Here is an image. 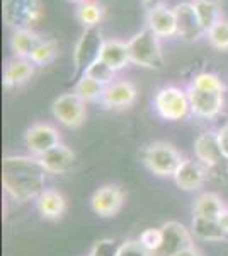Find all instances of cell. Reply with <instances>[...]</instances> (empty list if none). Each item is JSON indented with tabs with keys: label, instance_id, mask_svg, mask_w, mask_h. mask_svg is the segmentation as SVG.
<instances>
[{
	"label": "cell",
	"instance_id": "cell-26",
	"mask_svg": "<svg viewBox=\"0 0 228 256\" xmlns=\"http://www.w3.org/2000/svg\"><path fill=\"white\" fill-rule=\"evenodd\" d=\"M104 90H106V86L99 84L97 80L90 79L89 76L82 74V77L78 79L77 86H75V90H73V92H77L85 102H92V101H101Z\"/></svg>",
	"mask_w": 228,
	"mask_h": 256
},
{
	"label": "cell",
	"instance_id": "cell-29",
	"mask_svg": "<svg viewBox=\"0 0 228 256\" xmlns=\"http://www.w3.org/2000/svg\"><path fill=\"white\" fill-rule=\"evenodd\" d=\"M208 41L213 48L227 52L228 50V20L227 19H220L211 30L206 32Z\"/></svg>",
	"mask_w": 228,
	"mask_h": 256
},
{
	"label": "cell",
	"instance_id": "cell-13",
	"mask_svg": "<svg viewBox=\"0 0 228 256\" xmlns=\"http://www.w3.org/2000/svg\"><path fill=\"white\" fill-rule=\"evenodd\" d=\"M138 90L130 80H114L106 86V90L101 98V102L107 110H124L135 104Z\"/></svg>",
	"mask_w": 228,
	"mask_h": 256
},
{
	"label": "cell",
	"instance_id": "cell-10",
	"mask_svg": "<svg viewBox=\"0 0 228 256\" xmlns=\"http://www.w3.org/2000/svg\"><path fill=\"white\" fill-rule=\"evenodd\" d=\"M124 205V192L118 184H104L97 188L90 198V208L99 217H114Z\"/></svg>",
	"mask_w": 228,
	"mask_h": 256
},
{
	"label": "cell",
	"instance_id": "cell-22",
	"mask_svg": "<svg viewBox=\"0 0 228 256\" xmlns=\"http://www.w3.org/2000/svg\"><path fill=\"white\" fill-rule=\"evenodd\" d=\"M225 204H223L222 196L217 193H203L194 200L193 204V216L194 217H205V218H215L218 220L220 216L225 210Z\"/></svg>",
	"mask_w": 228,
	"mask_h": 256
},
{
	"label": "cell",
	"instance_id": "cell-20",
	"mask_svg": "<svg viewBox=\"0 0 228 256\" xmlns=\"http://www.w3.org/2000/svg\"><path fill=\"white\" fill-rule=\"evenodd\" d=\"M36 207L38 212L48 220H56L65 214L67 210V200L58 190L48 188L36 198Z\"/></svg>",
	"mask_w": 228,
	"mask_h": 256
},
{
	"label": "cell",
	"instance_id": "cell-18",
	"mask_svg": "<svg viewBox=\"0 0 228 256\" xmlns=\"http://www.w3.org/2000/svg\"><path fill=\"white\" fill-rule=\"evenodd\" d=\"M34 67L36 65L27 58H19V56L10 58L3 68V86L10 89L26 84L34 76Z\"/></svg>",
	"mask_w": 228,
	"mask_h": 256
},
{
	"label": "cell",
	"instance_id": "cell-11",
	"mask_svg": "<svg viewBox=\"0 0 228 256\" xmlns=\"http://www.w3.org/2000/svg\"><path fill=\"white\" fill-rule=\"evenodd\" d=\"M24 142L31 156L39 158L60 144V132L49 123H34L31 128H27Z\"/></svg>",
	"mask_w": 228,
	"mask_h": 256
},
{
	"label": "cell",
	"instance_id": "cell-8",
	"mask_svg": "<svg viewBox=\"0 0 228 256\" xmlns=\"http://www.w3.org/2000/svg\"><path fill=\"white\" fill-rule=\"evenodd\" d=\"M162 244L155 256H176L181 251L194 246L193 236L181 222L169 220L162 224Z\"/></svg>",
	"mask_w": 228,
	"mask_h": 256
},
{
	"label": "cell",
	"instance_id": "cell-15",
	"mask_svg": "<svg viewBox=\"0 0 228 256\" xmlns=\"http://www.w3.org/2000/svg\"><path fill=\"white\" fill-rule=\"evenodd\" d=\"M38 159L46 172H51V174H65V172L72 171L73 164H75V152L68 146L60 142L51 150L39 156Z\"/></svg>",
	"mask_w": 228,
	"mask_h": 256
},
{
	"label": "cell",
	"instance_id": "cell-3",
	"mask_svg": "<svg viewBox=\"0 0 228 256\" xmlns=\"http://www.w3.org/2000/svg\"><path fill=\"white\" fill-rule=\"evenodd\" d=\"M130 62L145 68H160L164 65V55L160 48V38L145 28L128 41Z\"/></svg>",
	"mask_w": 228,
	"mask_h": 256
},
{
	"label": "cell",
	"instance_id": "cell-21",
	"mask_svg": "<svg viewBox=\"0 0 228 256\" xmlns=\"http://www.w3.org/2000/svg\"><path fill=\"white\" fill-rule=\"evenodd\" d=\"M43 43V38L32 30H19L12 31L10 36V48L14 52V56L19 58H27L39 44Z\"/></svg>",
	"mask_w": 228,
	"mask_h": 256
},
{
	"label": "cell",
	"instance_id": "cell-12",
	"mask_svg": "<svg viewBox=\"0 0 228 256\" xmlns=\"http://www.w3.org/2000/svg\"><path fill=\"white\" fill-rule=\"evenodd\" d=\"M208 166L198 159H184L174 174V181L184 192H196L205 184L208 178Z\"/></svg>",
	"mask_w": 228,
	"mask_h": 256
},
{
	"label": "cell",
	"instance_id": "cell-24",
	"mask_svg": "<svg viewBox=\"0 0 228 256\" xmlns=\"http://www.w3.org/2000/svg\"><path fill=\"white\" fill-rule=\"evenodd\" d=\"M193 6L196 9L205 32H208L222 19V7H220L218 0H194Z\"/></svg>",
	"mask_w": 228,
	"mask_h": 256
},
{
	"label": "cell",
	"instance_id": "cell-27",
	"mask_svg": "<svg viewBox=\"0 0 228 256\" xmlns=\"http://www.w3.org/2000/svg\"><path fill=\"white\" fill-rule=\"evenodd\" d=\"M56 52H58V46H56L55 41H53V40H43V43H41L39 46L31 53L29 60H31L34 65L43 67V65H48V64H51V62L55 60Z\"/></svg>",
	"mask_w": 228,
	"mask_h": 256
},
{
	"label": "cell",
	"instance_id": "cell-38",
	"mask_svg": "<svg viewBox=\"0 0 228 256\" xmlns=\"http://www.w3.org/2000/svg\"><path fill=\"white\" fill-rule=\"evenodd\" d=\"M72 2H80L82 4V2H85V0H72Z\"/></svg>",
	"mask_w": 228,
	"mask_h": 256
},
{
	"label": "cell",
	"instance_id": "cell-30",
	"mask_svg": "<svg viewBox=\"0 0 228 256\" xmlns=\"http://www.w3.org/2000/svg\"><path fill=\"white\" fill-rule=\"evenodd\" d=\"M189 86H193V88H196V89H203V90H220V92H225V89H227L223 80L220 79L217 74H211V72L198 74Z\"/></svg>",
	"mask_w": 228,
	"mask_h": 256
},
{
	"label": "cell",
	"instance_id": "cell-35",
	"mask_svg": "<svg viewBox=\"0 0 228 256\" xmlns=\"http://www.w3.org/2000/svg\"><path fill=\"white\" fill-rule=\"evenodd\" d=\"M176 256H203V253L200 250H198L196 246H191L188 248V250H184V251H181V253H177Z\"/></svg>",
	"mask_w": 228,
	"mask_h": 256
},
{
	"label": "cell",
	"instance_id": "cell-25",
	"mask_svg": "<svg viewBox=\"0 0 228 256\" xmlns=\"http://www.w3.org/2000/svg\"><path fill=\"white\" fill-rule=\"evenodd\" d=\"M102 18H104V7L99 2L85 0V2H82L80 6L77 7V19L85 30L97 28V24L101 22Z\"/></svg>",
	"mask_w": 228,
	"mask_h": 256
},
{
	"label": "cell",
	"instance_id": "cell-31",
	"mask_svg": "<svg viewBox=\"0 0 228 256\" xmlns=\"http://www.w3.org/2000/svg\"><path fill=\"white\" fill-rule=\"evenodd\" d=\"M138 241L147 248L148 251H152L153 254L159 251V248L162 244V229H157V227H148L145 229L142 234H140Z\"/></svg>",
	"mask_w": 228,
	"mask_h": 256
},
{
	"label": "cell",
	"instance_id": "cell-23",
	"mask_svg": "<svg viewBox=\"0 0 228 256\" xmlns=\"http://www.w3.org/2000/svg\"><path fill=\"white\" fill-rule=\"evenodd\" d=\"M191 232L198 239H201V241H210V242L225 241L228 238L218 220H215V218H205V217H193Z\"/></svg>",
	"mask_w": 228,
	"mask_h": 256
},
{
	"label": "cell",
	"instance_id": "cell-14",
	"mask_svg": "<svg viewBox=\"0 0 228 256\" xmlns=\"http://www.w3.org/2000/svg\"><path fill=\"white\" fill-rule=\"evenodd\" d=\"M174 12H176V20H177V36H181L182 40L196 41L203 34H206L193 4L189 2L177 4L174 7Z\"/></svg>",
	"mask_w": 228,
	"mask_h": 256
},
{
	"label": "cell",
	"instance_id": "cell-28",
	"mask_svg": "<svg viewBox=\"0 0 228 256\" xmlns=\"http://www.w3.org/2000/svg\"><path fill=\"white\" fill-rule=\"evenodd\" d=\"M85 76H89L90 79H94V80H97L99 84H102V86H109V84H113L114 82V76H116V72L113 68L109 67V65H106L102 60H95L92 65H89L85 70Z\"/></svg>",
	"mask_w": 228,
	"mask_h": 256
},
{
	"label": "cell",
	"instance_id": "cell-36",
	"mask_svg": "<svg viewBox=\"0 0 228 256\" xmlns=\"http://www.w3.org/2000/svg\"><path fill=\"white\" fill-rule=\"evenodd\" d=\"M218 222H220V226H222V229L225 230V234L228 236V208L223 210V214L220 216Z\"/></svg>",
	"mask_w": 228,
	"mask_h": 256
},
{
	"label": "cell",
	"instance_id": "cell-33",
	"mask_svg": "<svg viewBox=\"0 0 228 256\" xmlns=\"http://www.w3.org/2000/svg\"><path fill=\"white\" fill-rule=\"evenodd\" d=\"M119 244H116L114 239H101L92 246L89 256H116Z\"/></svg>",
	"mask_w": 228,
	"mask_h": 256
},
{
	"label": "cell",
	"instance_id": "cell-32",
	"mask_svg": "<svg viewBox=\"0 0 228 256\" xmlns=\"http://www.w3.org/2000/svg\"><path fill=\"white\" fill-rule=\"evenodd\" d=\"M116 256H155L152 251H148L138 239H128L119 244L118 254Z\"/></svg>",
	"mask_w": 228,
	"mask_h": 256
},
{
	"label": "cell",
	"instance_id": "cell-1",
	"mask_svg": "<svg viewBox=\"0 0 228 256\" xmlns=\"http://www.w3.org/2000/svg\"><path fill=\"white\" fill-rule=\"evenodd\" d=\"M46 171L34 156H5L2 160V184L17 204H26L44 192Z\"/></svg>",
	"mask_w": 228,
	"mask_h": 256
},
{
	"label": "cell",
	"instance_id": "cell-5",
	"mask_svg": "<svg viewBox=\"0 0 228 256\" xmlns=\"http://www.w3.org/2000/svg\"><path fill=\"white\" fill-rule=\"evenodd\" d=\"M153 108L160 118L167 122H179L188 116L191 111L188 90L176 88V86L159 89V92L153 98Z\"/></svg>",
	"mask_w": 228,
	"mask_h": 256
},
{
	"label": "cell",
	"instance_id": "cell-4",
	"mask_svg": "<svg viewBox=\"0 0 228 256\" xmlns=\"http://www.w3.org/2000/svg\"><path fill=\"white\" fill-rule=\"evenodd\" d=\"M2 18L12 31L32 30L43 18L41 0H3Z\"/></svg>",
	"mask_w": 228,
	"mask_h": 256
},
{
	"label": "cell",
	"instance_id": "cell-34",
	"mask_svg": "<svg viewBox=\"0 0 228 256\" xmlns=\"http://www.w3.org/2000/svg\"><path fill=\"white\" fill-rule=\"evenodd\" d=\"M217 134H218V142H220V148H222V154H223V158L228 160V123L220 128Z\"/></svg>",
	"mask_w": 228,
	"mask_h": 256
},
{
	"label": "cell",
	"instance_id": "cell-2",
	"mask_svg": "<svg viewBox=\"0 0 228 256\" xmlns=\"http://www.w3.org/2000/svg\"><path fill=\"white\" fill-rule=\"evenodd\" d=\"M142 160L153 174L160 178H174L184 159L172 144L153 142L143 148Z\"/></svg>",
	"mask_w": 228,
	"mask_h": 256
},
{
	"label": "cell",
	"instance_id": "cell-9",
	"mask_svg": "<svg viewBox=\"0 0 228 256\" xmlns=\"http://www.w3.org/2000/svg\"><path fill=\"white\" fill-rule=\"evenodd\" d=\"M102 34L97 28H90L85 30L84 34L75 44V52H73V64H75L77 72L84 74L89 65H92L99 58V53L102 48Z\"/></svg>",
	"mask_w": 228,
	"mask_h": 256
},
{
	"label": "cell",
	"instance_id": "cell-6",
	"mask_svg": "<svg viewBox=\"0 0 228 256\" xmlns=\"http://www.w3.org/2000/svg\"><path fill=\"white\" fill-rule=\"evenodd\" d=\"M53 116L61 125L68 128H78L85 122V101L77 92H65L53 101Z\"/></svg>",
	"mask_w": 228,
	"mask_h": 256
},
{
	"label": "cell",
	"instance_id": "cell-17",
	"mask_svg": "<svg viewBox=\"0 0 228 256\" xmlns=\"http://www.w3.org/2000/svg\"><path fill=\"white\" fill-rule=\"evenodd\" d=\"M194 156L208 168L218 166L222 159H225L222 154V148H220L217 132H205L194 140Z\"/></svg>",
	"mask_w": 228,
	"mask_h": 256
},
{
	"label": "cell",
	"instance_id": "cell-16",
	"mask_svg": "<svg viewBox=\"0 0 228 256\" xmlns=\"http://www.w3.org/2000/svg\"><path fill=\"white\" fill-rule=\"evenodd\" d=\"M147 28L152 32H155L159 38H172V36H177L176 12L167 6L150 9L147 14Z\"/></svg>",
	"mask_w": 228,
	"mask_h": 256
},
{
	"label": "cell",
	"instance_id": "cell-7",
	"mask_svg": "<svg viewBox=\"0 0 228 256\" xmlns=\"http://www.w3.org/2000/svg\"><path fill=\"white\" fill-rule=\"evenodd\" d=\"M188 98L191 113L206 120L218 116L225 104V92H220V90H203L189 86Z\"/></svg>",
	"mask_w": 228,
	"mask_h": 256
},
{
	"label": "cell",
	"instance_id": "cell-37",
	"mask_svg": "<svg viewBox=\"0 0 228 256\" xmlns=\"http://www.w3.org/2000/svg\"><path fill=\"white\" fill-rule=\"evenodd\" d=\"M145 6L150 9H155V7H160V6H167V0H143Z\"/></svg>",
	"mask_w": 228,
	"mask_h": 256
},
{
	"label": "cell",
	"instance_id": "cell-19",
	"mask_svg": "<svg viewBox=\"0 0 228 256\" xmlns=\"http://www.w3.org/2000/svg\"><path fill=\"white\" fill-rule=\"evenodd\" d=\"M99 60H102L106 65H109L114 72H119V70L130 64L128 43L119 40H104L101 53H99Z\"/></svg>",
	"mask_w": 228,
	"mask_h": 256
}]
</instances>
